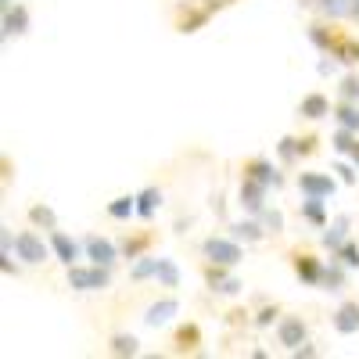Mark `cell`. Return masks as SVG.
Wrapping results in <instances>:
<instances>
[{
  "label": "cell",
  "instance_id": "obj_25",
  "mask_svg": "<svg viewBox=\"0 0 359 359\" xmlns=\"http://www.w3.org/2000/svg\"><path fill=\"white\" fill-rule=\"evenodd\" d=\"M29 219H33V223H43L47 230H54V212H50L47 205H33V208H29Z\"/></svg>",
  "mask_w": 359,
  "mask_h": 359
},
{
  "label": "cell",
  "instance_id": "obj_22",
  "mask_svg": "<svg viewBox=\"0 0 359 359\" xmlns=\"http://www.w3.org/2000/svg\"><path fill=\"white\" fill-rule=\"evenodd\" d=\"M111 352L115 355H133L137 352V338L133 334H115L111 338Z\"/></svg>",
  "mask_w": 359,
  "mask_h": 359
},
{
  "label": "cell",
  "instance_id": "obj_3",
  "mask_svg": "<svg viewBox=\"0 0 359 359\" xmlns=\"http://www.w3.org/2000/svg\"><path fill=\"white\" fill-rule=\"evenodd\" d=\"M205 255L219 262V266H237L241 262V245L230 241V237H208L205 241Z\"/></svg>",
  "mask_w": 359,
  "mask_h": 359
},
{
  "label": "cell",
  "instance_id": "obj_20",
  "mask_svg": "<svg viewBox=\"0 0 359 359\" xmlns=\"http://www.w3.org/2000/svg\"><path fill=\"white\" fill-rule=\"evenodd\" d=\"M25 22H29V15H25L22 4H18L15 11L8 8V15H4V29H8V33H25Z\"/></svg>",
  "mask_w": 359,
  "mask_h": 359
},
{
  "label": "cell",
  "instance_id": "obj_17",
  "mask_svg": "<svg viewBox=\"0 0 359 359\" xmlns=\"http://www.w3.org/2000/svg\"><path fill=\"white\" fill-rule=\"evenodd\" d=\"M155 280H158L162 287H176V284H180V269H176V262H172V259H158Z\"/></svg>",
  "mask_w": 359,
  "mask_h": 359
},
{
  "label": "cell",
  "instance_id": "obj_18",
  "mask_svg": "<svg viewBox=\"0 0 359 359\" xmlns=\"http://www.w3.org/2000/svg\"><path fill=\"white\" fill-rule=\"evenodd\" d=\"M155 237L151 233H137V237H126V245H123V252H126V259H140V252L151 245Z\"/></svg>",
  "mask_w": 359,
  "mask_h": 359
},
{
  "label": "cell",
  "instance_id": "obj_27",
  "mask_svg": "<svg viewBox=\"0 0 359 359\" xmlns=\"http://www.w3.org/2000/svg\"><path fill=\"white\" fill-rule=\"evenodd\" d=\"M323 198H313L309 194V201H306V208H302V212H306V219H313V223H323V205H320Z\"/></svg>",
  "mask_w": 359,
  "mask_h": 359
},
{
  "label": "cell",
  "instance_id": "obj_28",
  "mask_svg": "<svg viewBox=\"0 0 359 359\" xmlns=\"http://www.w3.org/2000/svg\"><path fill=\"white\" fill-rule=\"evenodd\" d=\"M341 241H345V223H338L334 233H323V245L327 248H341Z\"/></svg>",
  "mask_w": 359,
  "mask_h": 359
},
{
  "label": "cell",
  "instance_id": "obj_26",
  "mask_svg": "<svg viewBox=\"0 0 359 359\" xmlns=\"http://www.w3.org/2000/svg\"><path fill=\"white\" fill-rule=\"evenodd\" d=\"M352 133H355V130H345V126L338 130V137H334V147H338V151H355L359 140H355Z\"/></svg>",
  "mask_w": 359,
  "mask_h": 359
},
{
  "label": "cell",
  "instance_id": "obj_4",
  "mask_svg": "<svg viewBox=\"0 0 359 359\" xmlns=\"http://www.w3.org/2000/svg\"><path fill=\"white\" fill-rule=\"evenodd\" d=\"M277 338H280V345H287V348H298V345H302V338H306L302 316H284L280 327H277Z\"/></svg>",
  "mask_w": 359,
  "mask_h": 359
},
{
  "label": "cell",
  "instance_id": "obj_32",
  "mask_svg": "<svg viewBox=\"0 0 359 359\" xmlns=\"http://www.w3.org/2000/svg\"><path fill=\"white\" fill-rule=\"evenodd\" d=\"M266 226H273V233H280V226H284V216H280V212H266Z\"/></svg>",
  "mask_w": 359,
  "mask_h": 359
},
{
  "label": "cell",
  "instance_id": "obj_5",
  "mask_svg": "<svg viewBox=\"0 0 359 359\" xmlns=\"http://www.w3.org/2000/svg\"><path fill=\"white\" fill-rule=\"evenodd\" d=\"M176 313H180V302H176V298H162V302L147 306V316H144V323H147V327H165V323H169Z\"/></svg>",
  "mask_w": 359,
  "mask_h": 359
},
{
  "label": "cell",
  "instance_id": "obj_31",
  "mask_svg": "<svg viewBox=\"0 0 359 359\" xmlns=\"http://www.w3.org/2000/svg\"><path fill=\"white\" fill-rule=\"evenodd\" d=\"M341 86H345V97H348V101H352V97H359V79H355V76H348Z\"/></svg>",
  "mask_w": 359,
  "mask_h": 359
},
{
  "label": "cell",
  "instance_id": "obj_1",
  "mask_svg": "<svg viewBox=\"0 0 359 359\" xmlns=\"http://www.w3.org/2000/svg\"><path fill=\"white\" fill-rule=\"evenodd\" d=\"M69 284L76 291H104L111 284V273L108 266L94 262V266H69Z\"/></svg>",
  "mask_w": 359,
  "mask_h": 359
},
{
  "label": "cell",
  "instance_id": "obj_8",
  "mask_svg": "<svg viewBox=\"0 0 359 359\" xmlns=\"http://www.w3.org/2000/svg\"><path fill=\"white\" fill-rule=\"evenodd\" d=\"M298 187H302L306 194H313V198H327L334 191V180L320 176V172H302V176H298Z\"/></svg>",
  "mask_w": 359,
  "mask_h": 359
},
{
  "label": "cell",
  "instance_id": "obj_16",
  "mask_svg": "<svg viewBox=\"0 0 359 359\" xmlns=\"http://www.w3.org/2000/svg\"><path fill=\"white\" fill-rule=\"evenodd\" d=\"M137 212V198L133 194H123V198H115L111 205H108V216L111 219H130Z\"/></svg>",
  "mask_w": 359,
  "mask_h": 359
},
{
  "label": "cell",
  "instance_id": "obj_11",
  "mask_svg": "<svg viewBox=\"0 0 359 359\" xmlns=\"http://www.w3.org/2000/svg\"><path fill=\"white\" fill-rule=\"evenodd\" d=\"M158 205H162V191L158 187H147L144 194H137V216L140 219H151L158 212Z\"/></svg>",
  "mask_w": 359,
  "mask_h": 359
},
{
  "label": "cell",
  "instance_id": "obj_34",
  "mask_svg": "<svg viewBox=\"0 0 359 359\" xmlns=\"http://www.w3.org/2000/svg\"><path fill=\"white\" fill-rule=\"evenodd\" d=\"M352 158H355V165H359V144H355V151H352Z\"/></svg>",
  "mask_w": 359,
  "mask_h": 359
},
{
  "label": "cell",
  "instance_id": "obj_2",
  "mask_svg": "<svg viewBox=\"0 0 359 359\" xmlns=\"http://www.w3.org/2000/svg\"><path fill=\"white\" fill-rule=\"evenodd\" d=\"M11 248H15V255H18L22 262H33V266H36V262H47L50 252H54L50 245H43V237L33 233V230L15 233V245H11Z\"/></svg>",
  "mask_w": 359,
  "mask_h": 359
},
{
  "label": "cell",
  "instance_id": "obj_30",
  "mask_svg": "<svg viewBox=\"0 0 359 359\" xmlns=\"http://www.w3.org/2000/svg\"><path fill=\"white\" fill-rule=\"evenodd\" d=\"M316 151V137H302L298 140V155H313Z\"/></svg>",
  "mask_w": 359,
  "mask_h": 359
},
{
  "label": "cell",
  "instance_id": "obj_14",
  "mask_svg": "<svg viewBox=\"0 0 359 359\" xmlns=\"http://www.w3.org/2000/svg\"><path fill=\"white\" fill-rule=\"evenodd\" d=\"M205 273H208V284H212V291H219V294H237V287H241V284H237V280L223 277V269H219V262H216V266H208Z\"/></svg>",
  "mask_w": 359,
  "mask_h": 359
},
{
  "label": "cell",
  "instance_id": "obj_10",
  "mask_svg": "<svg viewBox=\"0 0 359 359\" xmlns=\"http://www.w3.org/2000/svg\"><path fill=\"white\" fill-rule=\"evenodd\" d=\"M262 194H266V184H262V180L245 176V187H241V205H248L252 212H262Z\"/></svg>",
  "mask_w": 359,
  "mask_h": 359
},
{
  "label": "cell",
  "instance_id": "obj_23",
  "mask_svg": "<svg viewBox=\"0 0 359 359\" xmlns=\"http://www.w3.org/2000/svg\"><path fill=\"white\" fill-rule=\"evenodd\" d=\"M266 230L255 223V219H248V223H233V237H248V241H259Z\"/></svg>",
  "mask_w": 359,
  "mask_h": 359
},
{
  "label": "cell",
  "instance_id": "obj_6",
  "mask_svg": "<svg viewBox=\"0 0 359 359\" xmlns=\"http://www.w3.org/2000/svg\"><path fill=\"white\" fill-rule=\"evenodd\" d=\"M50 248H54V255L62 259L65 266H76V259H79V245L72 241L69 233H62V230H50Z\"/></svg>",
  "mask_w": 359,
  "mask_h": 359
},
{
  "label": "cell",
  "instance_id": "obj_13",
  "mask_svg": "<svg viewBox=\"0 0 359 359\" xmlns=\"http://www.w3.org/2000/svg\"><path fill=\"white\" fill-rule=\"evenodd\" d=\"M294 269H298V277H302L306 284H316L320 280V259L316 255H294Z\"/></svg>",
  "mask_w": 359,
  "mask_h": 359
},
{
  "label": "cell",
  "instance_id": "obj_24",
  "mask_svg": "<svg viewBox=\"0 0 359 359\" xmlns=\"http://www.w3.org/2000/svg\"><path fill=\"white\" fill-rule=\"evenodd\" d=\"M338 123H341L345 130H359V108L341 104V108H338Z\"/></svg>",
  "mask_w": 359,
  "mask_h": 359
},
{
  "label": "cell",
  "instance_id": "obj_15",
  "mask_svg": "<svg viewBox=\"0 0 359 359\" xmlns=\"http://www.w3.org/2000/svg\"><path fill=\"white\" fill-rule=\"evenodd\" d=\"M302 115H306V118L331 115V101H327L323 94H309V97H302Z\"/></svg>",
  "mask_w": 359,
  "mask_h": 359
},
{
  "label": "cell",
  "instance_id": "obj_29",
  "mask_svg": "<svg viewBox=\"0 0 359 359\" xmlns=\"http://www.w3.org/2000/svg\"><path fill=\"white\" fill-rule=\"evenodd\" d=\"M338 259H341L345 266H359V252H355V245H341V248H338Z\"/></svg>",
  "mask_w": 359,
  "mask_h": 359
},
{
  "label": "cell",
  "instance_id": "obj_7",
  "mask_svg": "<svg viewBox=\"0 0 359 359\" xmlns=\"http://www.w3.org/2000/svg\"><path fill=\"white\" fill-rule=\"evenodd\" d=\"M86 259H94V262H101V266H111L115 262V245L108 241V237H86Z\"/></svg>",
  "mask_w": 359,
  "mask_h": 359
},
{
  "label": "cell",
  "instance_id": "obj_12",
  "mask_svg": "<svg viewBox=\"0 0 359 359\" xmlns=\"http://www.w3.org/2000/svg\"><path fill=\"white\" fill-rule=\"evenodd\" d=\"M201 345V327L198 323H184L176 331V352H194Z\"/></svg>",
  "mask_w": 359,
  "mask_h": 359
},
{
  "label": "cell",
  "instance_id": "obj_21",
  "mask_svg": "<svg viewBox=\"0 0 359 359\" xmlns=\"http://www.w3.org/2000/svg\"><path fill=\"white\" fill-rule=\"evenodd\" d=\"M155 269H158V259H151V255H140V262L133 266V280H144V277H155Z\"/></svg>",
  "mask_w": 359,
  "mask_h": 359
},
{
  "label": "cell",
  "instance_id": "obj_9",
  "mask_svg": "<svg viewBox=\"0 0 359 359\" xmlns=\"http://www.w3.org/2000/svg\"><path fill=\"white\" fill-rule=\"evenodd\" d=\"M334 327L341 334H355L359 331V302H345V306H338V313H334Z\"/></svg>",
  "mask_w": 359,
  "mask_h": 359
},
{
  "label": "cell",
  "instance_id": "obj_19",
  "mask_svg": "<svg viewBox=\"0 0 359 359\" xmlns=\"http://www.w3.org/2000/svg\"><path fill=\"white\" fill-rule=\"evenodd\" d=\"M245 176H252V180H262V184H269V180H277L273 165H266V162H259V158H252V162L245 165Z\"/></svg>",
  "mask_w": 359,
  "mask_h": 359
},
{
  "label": "cell",
  "instance_id": "obj_33",
  "mask_svg": "<svg viewBox=\"0 0 359 359\" xmlns=\"http://www.w3.org/2000/svg\"><path fill=\"white\" fill-rule=\"evenodd\" d=\"M273 320H277V306H273V309H262L255 323H259V327H269V323H273Z\"/></svg>",
  "mask_w": 359,
  "mask_h": 359
}]
</instances>
